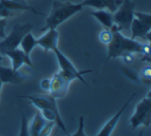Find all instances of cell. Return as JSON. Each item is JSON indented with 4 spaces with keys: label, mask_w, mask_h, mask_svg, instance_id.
I'll list each match as a JSON object with an SVG mask.
<instances>
[{
    "label": "cell",
    "mask_w": 151,
    "mask_h": 136,
    "mask_svg": "<svg viewBox=\"0 0 151 136\" xmlns=\"http://www.w3.org/2000/svg\"><path fill=\"white\" fill-rule=\"evenodd\" d=\"M111 30L113 33V38H112L111 42L108 44L107 60L121 57L126 53H132V54L142 55V61H146L148 64L150 63V46L149 43L140 42L137 39L125 37L116 25H114L111 28Z\"/></svg>",
    "instance_id": "6da1fadb"
},
{
    "label": "cell",
    "mask_w": 151,
    "mask_h": 136,
    "mask_svg": "<svg viewBox=\"0 0 151 136\" xmlns=\"http://www.w3.org/2000/svg\"><path fill=\"white\" fill-rule=\"evenodd\" d=\"M83 9V5L81 3L63 2L59 0H55L52 4L50 15L46 19V25L42 28L40 31L44 32L49 29H57L59 25L64 23L68 19H70L73 15L78 14Z\"/></svg>",
    "instance_id": "7a4b0ae2"
},
{
    "label": "cell",
    "mask_w": 151,
    "mask_h": 136,
    "mask_svg": "<svg viewBox=\"0 0 151 136\" xmlns=\"http://www.w3.org/2000/svg\"><path fill=\"white\" fill-rule=\"evenodd\" d=\"M32 25L27 24H15L12 28V31L9 35L3 38L2 41H0V53L5 56V54L11 51L18 48L21 43V40L28 32H31Z\"/></svg>",
    "instance_id": "3957f363"
},
{
    "label": "cell",
    "mask_w": 151,
    "mask_h": 136,
    "mask_svg": "<svg viewBox=\"0 0 151 136\" xmlns=\"http://www.w3.org/2000/svg\"><path fill=\"white\" fill-rule=\"evenodd\" d=\"M136 1L122 0V3L113 13L114 24L120 31H129L130 24L134 18Z\"/></svg>",
    "instance_id": "277c9868"
},
{
    "label": "cell",
    "mask_w": 151,
    "mask_h": 136,
    "mask_svg": "<svg viewBox=\"0 0 151 136\" xmlns=\"http://www.w3.org/2000/svg\"><path fill=\"white\" fill-rule=\"evenodd\" d=\"M53 53L55 54L56 56V59L58 61V64H59V67H60V70L59 71L63 74L66 78H68L70 82L73 80H80L82 84H85L86 85V82L85 80L83 78V75L86 73H89V72H92V70L88 69V70H79L77 69V67L73 64L70 60L59 50L58 48H55L53 51Z\"/></svg>",
    "instance_id": "5b68a950"
},
{
    "label": "cell",
    "mask_w": 151,
    "mask_h": 136,
    "mask_svg": "<svg viewBox=\"0 0 151 136\" xmlns=\"http://www.w3.org/2000/svg\"><path fill=\"white\" fill-rule=\"evenodd\" d=\"M130 33L132 39H143L150 40L151 31V15L134 11V18L130 24Z\"/></svg>",
    "instance_id": "8992f818"
},
{
    "label": "cell",
    "mask_w": 151,
    "mask_h": 136,
    "mask_svg": "<svg viewBox=\"0 0 151 136\" xmlns=\"http://www.w3.org/2000/svg\"><path fill=\"white\" fill-rule=\"evenodd\" d=\"M130 127L132 130L137 129L140 126L148 128L151 123V98L150 95L143 98L137 104L134 115L129 119Z\"/></svg>",
    "instance_id": "52a82bcc"
},
{
    "label": "cell",
    "mask_w": 151,
    "mask_h": 136,
    "mask_svg": "<svg viewBox=\"0 0 151 136\" xmlns=\"http://www.w3.org/2000/svg\"><path fill=\"white\" fill-rule=\"evenodd\" d=\"M51 80L50 90L49 92L51 93L54 98H64L68 93V88L70 85V80L66 78L60 71H58Z\"/></svg>",
    "instance_id": "ba28073f"
},
{
    "label": "cell",
    "mask_w": 151,
    "mask_h": 136,
    "mask_svg": "<svg viewBox=\"0 0 151 136\" xmlns=\"http://www.w3.org/2000/svg\"><path fill=\"white\" fill-rule=\"evenodd\" d=\"M21 97L28 98L30 102H31V104H33L40 110L50 109V110L54 111L58 117H61L56 103V98H54L52 95H44V96H27L26 95V96H21Z\"/></svg>",
    "instance_id": "9c48e42d"
},
{
    "label": "cell",
    "mask_w": 151,
    "mask_h": 136,
    "mask_svg": "<svg viewBox=\"0 0 151 136\" xmlns=\"http://www.w3.org/2000/svg\"><path fill=\"white\" fill-rule=\"evenodd\" d=\"M136 93L134 94H132V96L129 97V98L127 99V101H126L125 103H124L123 105L121 106V108L119 109V110L117 111V113L114 115V117H112V119H110L109 121L106 123V125L104 126L103 128L101 129V131L99 132V133L96 134L95 136H111L112 135V133H113V131H114V129H115V127L117 126V124H118V122H119V120H120V117H121V115H122V113H124V110H125L126 108H127V106H128V104H129L130 102H132V99L136 97Z\"/></svg>",
    "instance_id": "30bf717a"
},
{
    "label": "cell",
    "mask_w": 151,
    "mask_h": 136,
    "mask_svg": "<svg viewBox=\"0 0 151 136\" xmlns=\"http://www.w3.org/2000/svg\"><path fill=\"white\" fill-rule=\"evenodd\" d=\"M5 56H7L9 58L12 62V68H13L15 71L21 68L23 65H27L30 68H33V64H32V61L30 59V56L23 52L21 48H15V50L11 51V52L6 53Z\"/></svg>",
    "instance_id": "8fae6325"
},
{
    "label": "cell",
    "mask_w": 151,
    "mask_h": 136,
    "mask_svg": "<svg viewBox=\"0 0 151 136\" xmlns=\"http://www.w3.org/2000/svg\"><path fill=\"white\" fill-rule=\"evenodd\" d=\"M46 33L36 39V43L38 46L42 48L45 52L48 51H54L55 48H58V39H59V34L56 29H49L45 31Z\"/></svg>",
    "instance_id": "7c38bea8"
},
{
    "label": "cell",
    "mask_w": 151,
    "mask_h": 136,
    "mask_svg": "<svg viewBox=\"0 0 151 136\" xmlns=\"http://www.w3.org/2000/svg\"><path fill=\"white\" fill-rule=\"evenodd\" d=\"M0 80L2 84L20 85L25 80V78L20 73V71H15L12 67H7L0 64Z\"/></svg>",
    "instance_id": "4fadbf2b"
},
{
    "label": "cell",
    "mask_w": 151,
    "mask_h": 136,
    "mask_svg": "<svg viewBox=\"0 0 151 136\" xmlns=\"http://www.w3.org/2000/svg\"><path fill=\"white\" fill-rule=\"evenodd\" d=\"M0 2L2 3L5 9H7L12 13H14L15 11H30L36 15H42L40 11H36L34 7L27 5L25 0H0Z\"/></svg>",
    "instance_id": "5bb4252c"
},
{
    "label": "cell",
    "mask_w": 151,
    "mask_h": 136,
    "mask_svg": "<svg viewBox=\"0 0 151 136\" xmlns=\"http://www.w3.org/2000/svg\"><path fill=\"white\" fill-rule=\"evenodd\" d=\"M81 4L84 6H90L95 9H109L111 13H114L119 7L120 4L112 2L111 0H84Z\"/></svg>",
    "instance_id": "9a60e30c"
},
{
    "label": "cell",
    "mask_w": 151,
    "mask_h": 136,
    "mask_svg": "<svg viewBox=\"0 0 151 136\" xmlns=\"http://www.w3.org/2000/svg\"><path fill=\"white\" fill-rule=\"evenodd\" d=\"M91 16L97 20L101 25L107 29H111L115 24H114L113 19V13L110 11H105V9H97V11H91Z\"/></svg>",
    "instance_id": "2e32d148"
},
{
    "label": "cell",
    "mask_w": 151,
    "mask_h": 136,
    "mask_svg": "<svg viewBox=\"0 0 151 136\" xmlns=\"http://www.w3.org/2000/svg\"><path fill=\"white\" fill-rule=\"evenodd\" d=\"M36 46H37V43H36V38L34 37L31 32H28V33L22 38L21 43H20L21 50L23 51L25 54L29 55V56Z\"/></svg>",
    "instance_id": "e0dca14e"
},
{
    "label": "cell",
    "mask_w": 151,
    "mask_h": 136,
    "mask_svg": "<svg viewBox=\"0 0 151 136\" xmlns=\"http://www.w3.org/2000/svg\"><path fill=\"white\" fill-rule=\"evenodd\" d=\"M45 123H46V120L42 117L40 113L35 115V117L32 120L30 127H28L30 136H40V132L42 130V128L44 127Z\"/></svg>",
    "instance_id": "ac0fdd59"
},
{
    "label": "cell",
    "mask_w": 151,
    "mask_h": 136,
    "mask_svg": "<svg viewBox=\"0 0 151 136\" xmlns=\"http://www.w3.org/2000/svg\"><path fill=\"white\" fill-rule=\"evenodd\" d=\"M140 80L143 82L144 84L150 86L151 85V68L150 66H146L145 68H143V70L141 71L140 74Z\"/></svg>",
    "instance_id": "d6986e66"
},
{
    "label": "cell",
    "mask_w": 151,
    "mask_h": 136,
    "mask_svg": "<svg viewBox=\"0 0 151 136\" xmlns=\"http://www.w3.org/2000/svg\"><path fill=\"white\" fill-rule=\"evenodd\" d=\"M99 40H101V42H103V43H105V44H109L110 42H111L112 38H113L112 30L105 28L103 31H101V33H99Z\"/></svg>",
    "instance_id": "ffe728a7"
},
{
    "label": "cell",
    "mask_w": 151,
    "mask_h": 136,
    "mask_svg": "<svg viewBox=\"0 0 151 136\" xmlns=\"http://www.w3.org/2000/svg\"><path fill=\"white\" fill-rule=\"evenodd\" d=\"M55 122H52V121H46L45 123L44 127L42 128L40 132V136H50L51 133H52V130L55 126Z\"/></svg>",
    "instance_id": "44dd1931"
},
{
    "label": "cell",
    "mask_w": 151,
    "mask_h": 136,
    "mask_svg": "<svg viewBox=\"0 0 151 136\" xmlns=\"http://www.w3.org/2000/svg\"><path fill=\"white\" fill-rule=\"evenodd\" d=\"M19 136H30L29 130H28V124L27 119L24 113H22V121H21V129H20Z\"/></svg>",
    "instance_id": "7402d4cb"
},
{
    "label": "cell",
    "mask_w": 151,
    "mask_h": 136,
    "mask_svg": "<svg viewBox=\"0 0 151 136\" xmlns=\"http://www.w3.org/2000/svg\"><path fill=\"white\" fill-rule=\"evenodd\" d=\"M84 125H85L84 117H82V115H81V117H79V128H78V131L76 132L75 134H71V135H68V136H86V134H85ZM57 136H60V135H57Z\"/></svg>",
    "instance_id": "603a6c76"
},
{
    "label": "cell",
    "mask_w": 151,
    "mask_h": 136,
    "mask_svg": "<svg viewBox=\"0 0 151 136\" xmlns=\"http://www.w3.org/2000/svg\"><path fill=\"white\" fill-rule=\"evenodd\" d=\"M12 16H14V13L9 11L7 9H5L2 3L0 2V19H9Z\"/></svg>",
    "instance_id": "cb8c5ba5"
},
{
    "label": "cell",
    "mask_w": 151,
    "mask_h": 136,
    "mask_svg": "<svg viewBox=\"0 0 151 136\" xmlns=\"http://www.w3.org/2000/svg\"><path fill=\"white\" fill-rule=\"evenodd\" d=\"M123 72H124V74H125L126 76H128L132 80H134V82H140V78H139V75L138 74H136V72H134L132 70L123 68Z\"/></svg>",
    "instance_id": "d4e9b609"
},
{
    "label": "cell",
    "mask_w": 151,
    "mask_h": 136,
    "mask_svg": "<svg viewBox=\"0 0 151 136\" xmlns=\"http://www.w3.org/2000/svg\"><path fill=\"white\" fill-rule=\"evenodd\" d=\"M7 24V19H0V38H4L6 36L5 34V27Z\"/></svg>",
    "instance_id": "484cf974"
},
{
    "label": "cell",
    "mask_w": 151,
    "mask_h": 136,
    "mask_svg": "<svg viewBox=\"0 0 151 136\" xmlns=\"http://www.w3.org/2000/svg\"><path fill=\"white\" fill-rule=\"evenodd\" d=\"M134 54H132V53H126V54H123L121 56L122 60L125 64H132L134 62Z\"/></svg>",
    "instance_id": "4316f807"
},
{
    "label": "cell",
    "mask_w": 151,
    "mask_h": 136,
    "mask_svg": "<svg viewBox=\"0 0 151 136\" xmlns=\"http://www.w3.org/2000/svg\"><path fill=\"white\" fill-rule=\"evenodd\" d=\"M50 85H51V80L50 78H45V80H40V88L45 91L50 90Z\"/></svg>",
    "instance_id": "83f0119b"
},
{
    "label": "cell",
    "mask_w": 151,
    "mask_h": 136,
    "mask_svg": "<svg viewBox=\"0 0 151 136\" xmlns=\"http://www.w3.org/2000/svg\"><path fill=\"white\" fill-rule=\"evenodd\" d=\"M111 1L114 3H117V4H121L122 3V0H111Z\"/></svg>",
    "instance_id": "f1b7e54d"
},
{
    "label": "cell",
    "mask_w": 151,
    "mask_h": 136,
    "mask_svg": "<svg viewBox=\"0 0 151 136\" xmlns=\"http://www.w3.org/2000/svg\"><path fill=\"white\" fill-rule=\"evenodd\" d=\"M2 61H3V55L0 53V64H2Z\"/></svg>",
    "instance_id": "f546056e"
},
{
    "label": "cell",
    "mask_w": 151,
    "mask_h": 136,
    "mask_svg": "<svg viewBox=\"0 0 151 136\" xmlns=\"http://www.w3.org/2000/svg\"><path fill=\"white\" fill-rule=\"evenodd\" d=\"M2 86H3L2 82H1V80H0V92H1V90H2Z\"/></svg>",
    "instance_id": "4dcf8cb0"
},
{
    "label": "cell",
    "mask_w": 151,
    "mask_h": 136,
    "mask_svg": "<svg viewBox=\"0 0 151 136\" xmlns=\"http://www.w3.org/2000/svg\"><path fill=\"white\" fill-rule=\"evenodd\" d=\"M143 134H144V131H141L140 133H139V135H138V136H143Z\"/></svg>",
    "instance_id": "1f68e13d"
},
{
    "label": "cell",
    "mask_w": 151,
    "mask_h": 136,
    "mask_svg": "<svg viewBox=\"0 0 151 136\" xmlns=\"http://www.w3.org/2000/svg\"><path fill=\"white\" fill-rule=\"evenodd\" d=\"M0 101H1V98H0Z\"/></svg>",
    "instance_id": "d6a6232c"
}]
</instances>
